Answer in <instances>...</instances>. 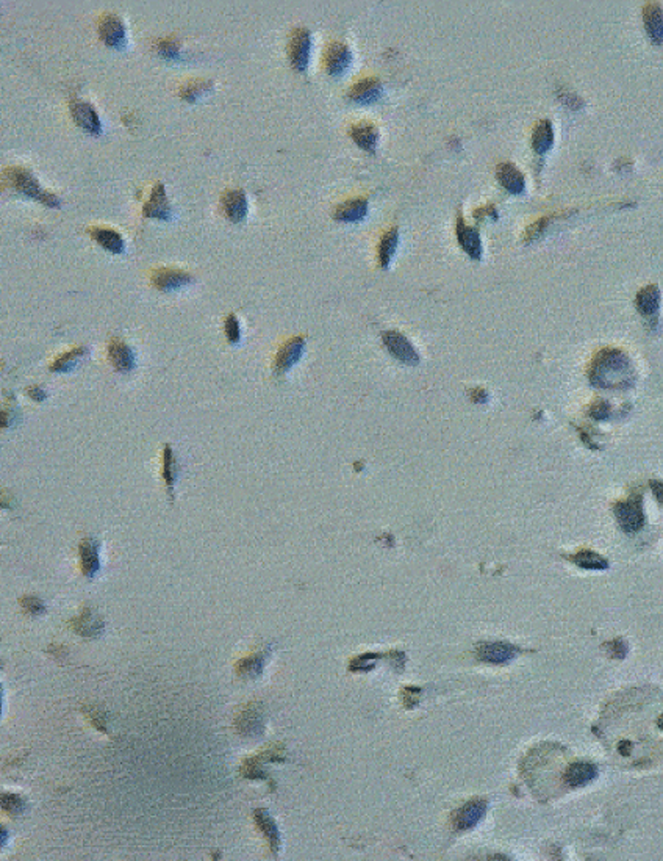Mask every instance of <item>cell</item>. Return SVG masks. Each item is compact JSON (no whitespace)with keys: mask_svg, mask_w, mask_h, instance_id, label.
Wrapping results in <instances>:
<instances>
[{"mask_svg":"<svg viewBox=\"0 0 663 861\" xmlns=\"http://www.w3.org/2000/svg\"><path fill=\"white\" fill-rule=\"evenodd\" d=\"M587 376L593 387L603 390H628L637 381L628 354L610 346L594 354Z\"/></svg>","mask_w":663,"mask_h":861,"instance_id":"obj_1","label":"cell"},{"mask_svg":"<svg viewBox=\"0 0 663 861\" xmlns=\"http://www.w3.org/2000/svg\"><path fill=\"white\" fill-rule=\"evenodd\" d=\"M3 187L16 194L36 201L51 209H58L61 201L57 194L46 190L33 176L32 171L24 167H8L3 171Z\"/></svg>","mask_w":663,"mask_h":861,"instance_id":"obj_2","label":"cell"},{"mask_svg":"<svg viewBox=\"0 0 663 861\" xmlns=\"http://www.w3.org/2000/svg\"><path fill=\"white\" fill-rule=\"evenodd\" d=\"M617 522L624 533L634 534L638 533L644 525V512H643V495L642 493H632L626 502H619L613 508Z\"/></svg>","mask_w":663,"mask_h":861,"instance_id":"obj_3","label":"cell"},{"mask_svg":"<svg viewBox=\"0 0 663 861\" xmlns=\"http://www.w3.org/2000/svg\"><path fill=\"white\" fill-rule=\"evenodd\" d=\"M313 38L309 28L299 27L294 28L288 41V58L294 71L305 72L310 65V53H311Z\"/></svg>","mask_w":663,"mask_h":861,"instance_id":"obj_4","label":"cell"},{"mask_svg":"<svg viewBox=\"0 0 663 861\" xmlns=\"http://www.w3.org/2000/svg\"><path fill=\"white\" fill-rule=\"evenodd\" d=\"M97 33L103 44L114 51H124L127 46V27L121 16L116 13L101 16L99 24H97Z\"/></svg>","mask_w":663,"mask_h":861,"instance_id":"obj_5","label":"cell"},{"mask_svg":"<svg viewBox=\"0 0 663 861\" xmlns=\"http://www.w3.org/2000/svg\"><path fill=\"white\" fill-rule=\"evenodd\" d=\"M384 345L393 357L407 366H416L420 364V354L411 345V341L404 334L397 331H386L382 335Z\"/></svg>","mask_w":663,"mask_h":861,"instance_id":"obj_6","label":"cell"},{"mask_svg":"<svg viewBox=\"0 0 663 861\" xmlns=\"http://www.w3.org/2000/svg\"><path fill=\"white\" fill-rule=\"evenodd\" d=\"M305 339L300 337H293L290 340H286L284 345L280 346V350L275 354V360H274V373L277 376H284L290 371L294 365H296L300 359L304 356L305 351Z\"/></svg>","mask_w":663,"mask_h":861,"instance_id":"obj_7","label":"cell"},{"mask_svg":"<svg viewBox=\"0 0 663 861\" xmlns=\"http://www.w3.org/2000/svg\"><path fill=\"white\" fill-rule=\"evenodd\" d=\"M191 282H193L191 274L185 270H180V268L164 266V268H157V270L152 273L153 287L163 293L179 291L183 289V287H187Z\"/></svg>","mask_w":663,"mask_h":861,"instance_id":"obj_8","label":"cell"},{"mask_svg":"<svg viewBox=\"0 0 663 861\" xmlns=\"http://www.w3.org/2000/svg\"><path fill=\"white\" fill-rule=\"evenodd\" d=\"M69 112L72 121L76 122V126H78L82 130L91 133V135H99V133H102L101 116L89 102L72 99L69 102Z\"/></svg>","mask_w":663,"mask_h":861,"instance_id":"obj_9","label":"cell"},{"mask_svg":"<svg viewBox=\"0 0 663 861\" xmlns=\"http://www.w3.org/2000/svg\"><path fill=\"white\" fill-rule=\"evenodd\" d=\"M143 216L157 221H169L173 218V207L166 194V187L162 182H157L150 190L149 199L143 205Z\"/></svg>","mask_w":663,"mask_h":861,"instance_id":"obj_10","label":"cell"},{"mask_svg":"<svg viewBox=\"0 0 663 861\" xmlns=\"http://www.w3.org/2000/svg\"><path fill=\"white\" fill-rule=\"evenodd\" d=\"M352 65V51L345 42H330L324 51V68L332 77H340Z\"/></svg>","mask_w":663,"mask_h":861,"instance_id":"obj_11","label":"cell"},{"mask_svg":"<svg viewBox=\"0 0 663 861\" xmlns=\"http://www.w3.org/2000/svg\"><path fill=\"white\" fill-rule=\"evenodd\" d=\"M487 810L488 803L487 801H482V799H476V801L465 803L462 808H458L456 813H454L452 827L456 828L457 832H468V830L474 828L477 824L483 819V816L487 815Z\"/></svg>","mask_w":663,"mask_h":861,"instance_id":"obj_12","label":"cell"},{"mask_svg":"<svg viewBox=\"0 0 663 861\" xmlns=\"http://www.w3.org/2000/svg\"><path fill=\"white\" fill-rule=\"evenodd\" d=\"M221 210L224 216L232 223H241L249 213L248 194L243 188H232L225 190L221 196Z\"/></svg>","mask_w":663,"mask_h":861,"instance_id":"obj_13","label":"cell"},{"mask_svg":"<svg viewBox=\"0 0 663 861\" xmlns=\"http://www.w3.org/2000/svg\"><path fill=\"white\" fill-rule=\"evenodd\" d=\"M384 96V85L379 78H361L347 91V99L357 105H372Z\"/></svg>","mask_w":663,"mask_h":861,"instance_id":"obj_14","label":"cell"},{"mask_svg":"<svg viewBox=\"0 0 663 861\" xmlns=\"http://www.w3.org/2000/svg\"><path fill=\"white\" fill-rule=\"evenodd\" d=\"M518 653V647L508 642H483L477 647L479 659L493 665H506L513 661Z\"/></svg>","mask_w":663,"mask_h":861,"instance_id":"obj_15","label":"cell"},{"mask_svg":"<svg viewBox=\"0 0 663 861\" xmlns=\"http://www.w3.org/2000/svg\"><path fill=\"white\" fill-rule=\"evenodd\" d=\"M660 302L662 293L655 284L643 287L642 290H638L635 296V307L638 314H640L644 320L654 321V326L657 325V321H659Z\"/></svg>","mask_w":663,"mask_h":861,"instance_id":"obj_16","label":"cell"},{"mask_svg":"<svg viewBox=\"0 0 663 861\" xmlns=\"http://www.w3.org/2000/svg\"><path fill=\"white\" fill-rule=\"evenodd\" d=\"M107 352L110 364H112V366L118 373H130L135 366H137V356H135L130 345H127L124 340H110Z\"/></svg>","mask_w":663,"mask_h":861,"instance_id":"obj_17","label":"cell"},{"mask_svg":"<svg viewBox=\"0 0 663 861\" xmlns=\"http://www.w3.org/2000/svg\"><path fill=\"white\" fill-rule=\"evenodd\" d=\"M69 625L74 631L83 638H97L105 630V622L93 608H83L77 617L71 619Z\"/></svg>","mask_w":663,"mask_h":861,"instance_id":"obj_18","label":"cell"},{"mask_svg":"<svg viewBox=\"0 0 663 861\" xmlns=\"http://www.w3.org/2000/svg\"><path fill=\"white\" fill-rule=\"evenodd\" d=\"M456 234H457V241L460 244V248H462L472 260H481L482 254H483L481 234H479L477 229L466 224L463 221L462 215H458L457 218Z\"/></svg>","mask_w":663,"mask_h":861,"instance_id":"obj_19","label":"cell"},{"mask_svg":"<svg viewBox=\"0 0 663 861\" xmlns=\"http://www.w3.org/2000/svg\"><path fill=\"white\" fill-rule=\"evenodd\" d=\"M99 549H101V542L94 539V537H85L78 545L82 573L88 579H93L97 575V572L101 570Z\"/></svg>","mask_w":663,"mask_h":861,"instance_id":"obj_20","label":"cell"},{"mask_svg":"<svg viewBox=\"0 0 663 861\" xmlns=\"http://www.w3.org/2000/svg\"><path fill=\"white\" fill-rule=\"evenodd\" d=\"M236 728L244 736L257 738L261 736L265 730V719H263V711L260 705L252 704L248 705L246 710L236 717Z\"/></svg>","mask_w":663,"mask_h":861,"instance_id":"obj_21","label":"cell"},{"mask_svg":"<svg viewBox=\"0 0 663 861\" xmlns=\"http://www.w3.org/2000/svg\"><path fill=\"white\" fill-rule=\"evenodd\" d=\"M643 24L648 38L654 44L663 42V8L659 2H648L643 7Z\"/></svg>","mask_w":663,"mask_h":861,"instance_id":"obj_22","label":"cell"},{"mask_svg":"<svg viewBox=\"0 0 663 861\" xmlns=\"http://www.w3.org/2000/svg\"><path fill=\"white\" fill-rule=\"evenodd\" d=\"M88 232L93 237V240L110 254L119 255L126 251L124 238L116 229L105 228V225H93V228L88 229Z\"/></svg>","mask_w":663,"mask_h":861,"instance_id":"obj_23","label":"cell"},{"mask_svg":"<svg viewBox=\"0 0 663 861\" xmlns=\"http://www.w3.org/2000/svg\"><path fill=\"white\" fill-rule=\"evenodd\" d=\"M349 137L352 138V142L357 144L360 149L374 154L379 143V129L372 122L360 121L349 129Z\"/></svg>","mask_w":663,"mask_h":861,"instance_id":"obj_24","label":"cell"},{"mask_svg":"<svg viewBox=\"0 0 663 861\" xmlns=\"http://www.w3.org/2000/svg\"><path fill=\"white\" fill-rule=\"evenodd\" d=\"M598 775L599 771L593 762L577 761L573 762L565 772V783L571 787H582L596 780Z\"/></svg>","mask_w":663,"mask_h":861,"instance_id":"obj_25","label":"cell"},{"mask_svg":"<svg viewBox=\"0 0 663 861\" xmlns=\"http://www.w3.org/2000/svg\"><path fill=\"white\" fill-rule=\"evenodd\" d=\"M497 182L512 194H523L526 190L524 174L513 163H501L496 169Z\"/></svg>","mask_w":663,"mask_h":861,"instance_id":"obj_26","label":"cell"},{"mask_svg":"<svg viewBox=\"0 0 663 861\" xmlns=\"http://www.w3.org/2000/svg\"><path fill=\"white\" fill-rule=\"evenodd\" d=\"M368 209L370 205L365 198H352L335 207L334 218L343 223H357L366 218Z\"/></svg>","mask_w":663,"mask_h":861,"instance_id":"obj_27","label":"cell"},{"mask_svg":"<svg viewBox=\"0 0 663 861\" xmlns=\"http://www.w3.org/2000/svg\"><path fill=\"white\" fill-rule=\"evenodd\" d=\"M163 466H162V476L163 481L166 484V488H168V495L171 503H174V491H175V482L179 479V472H180V463L179 459L175 457L174 450L171 448L169 443L164 445L163 450Z\"/></svg>","mask_w":663,"mask_h":861,"instance_id":"obj_28","label":"cell"},{"mask_svg":"<svg viewBox=\"0 0 663 861\" xmlns=\"http://www.w3.org/2000/svg\"><path fill=\"white\" fill-rule=\"evenodd\" d=\"M254 819H255L257 827H259L263 836L266 838L269 847H271V852L274 855H277L279 847H280V833L271 815H269L268 810L265 808H257L254 811Z\"/></svg>","mask_w":663,"mask_h":861,"instance_id":"obj_29","label":"cell"},{"mask_svg":"<svg viewBox=\"0 0 663 861\" xmlns=\"http://www.w3.org/2000/svg\"><path fill=\"white\" fill-rule=\"evenodd\" d=\"M554 146V127L549 119L538 121L532 132V148L538 155H544Z\"/></svg>","mask_w":663,"mask_h":861,"instance_id":"obj_30","label":"cell"},{"mask_svg":"<svg viewBox=\"0 0 663 861\" xmlns=\"http://www.w3.org/2000/svg\"><path fill=\"white\" fill-rule=\"evenodd\" d=\"M269 653H271V649L268 647L265 651L255 653V655L252 656L239 659L235 665L239 679H246V680L259 679L263 672V665H265L266 658L269 656Z\"/></svg>","mask_w":663,"mask_h":861,"instance_id":"obj_31","label":"cell"},{"mask_svg":"<svg viewBox=\"0 0 663 861\" xmlns=\"http://www.w3.org/2000/svg\"><path fill=\"white\" fill-rule=\"evenodd\" d=\"M88 354L89 350L87 346L72 348L71 351L60 354V356L53 360L51 365V371H53V373H69Z\"/></svg>","mask_w":663,"mask_h":861,"instance_id":"obj_32","label":"cell"},{"mask_svg":"<svg viewBox=\"0 0 663 861\" xmlns=\"http://www.w3.org/2000/svg\"><path fill=\"white\" fill-rule=\"evenodd\" d=\"M213 88H214V85L212 80H207V78H191V80H188L182 85L179 89V94L185 102L194 103V102H198L200 97L212 93Z\"/></svg>","mask_w":663,"mask_h":861,"instance_id":"obj_33","label":"cell"},{"mask_svg":"<svg viewBox=\"0 0 663 861\" xmlns=\"http://www.w3.org/2000/svg\"><path fill=\"white\" fill-rule=\"evenodd\" d=\"M571 563L584 570H607L609 569V561L601 554L592 552V549H580L576 554L568 556Z\"/></svg>","mask_w":663,"mask_h":861,"instance_id":"obj_34","label":"cell"},{"mask_svg":"<svg viewBox=\"0 0 663 861\" xmlns=\"http://www.w3.org/2000/svg\"><path fill=\"white\" fill-rule=\"evenodd\" d=\"M399 244V230L397 228H391L390 230H386L385 234L380 238L379 243V264L380 266L388 268L393 257H395L396 249Z\"/></svg>","mask_w":663,"mask_h":861,"instance_id":"obj_35","label":"cell"},{"mask_svg":"<svg viewBox=\"0 0 663 861\" xmlns=\"http://www.w3.org/2000/svg\"><path fill=\"white\" fill-rule=\"evenodd\" d=\"M155 51L164 60L177 61L182 58V42L175 36H169L155 42Z\"/></svg>","mask_w":663,"mask_h":861,"instance_id":"obj_36","label":"cell"},{"mask_svg":"<svg viewBox=\"0 0 663 861\" xmlns=\"http://www.w3.org/2000/svg\"><path fill=\"white\" fill-rule=\"evenodd\" d=\"M263 761L259 755L257 756H250V758L244 760V762L241 765V775L244 778L249 780H266L268 783L273 785V780L269 775L263 771Z\"/></svg>","mask_w":663,"mask_h":861,"instance_id":"obj_37","label":"cell"},{"mask_svg":"<svg viewBox=\"0 0 663 861\" xmlns=\"http://www.w3.org/2000/svg\"><path fill=\"white\" fill-rule=\"evenodd\" d=\"M2 807L11 816H17V815H22L24 811H26L27 803H26V801H24L21 796H17V794L5 792L3 796H2Z\"/></svg>","mask_w":663,"mask_h":861,"instance_id":"obj_38","label":"cell"},{"mask_svg":"<svg viewBox=\"0 0 663 861\" xmlns=\"http://www.w3.org/2000/svg\"><path fill=\"white\" fill-rule=\"evenodd\" d=\"M224 332L230 345H236L241 340V326L235 314H229L224 320Z\"/></svg>","mask_w":663,"mask_h":861,"instance_id":"obj_39","label":"cell"},{"mask_svg":"<svg viewBox=\"0 0 663 861\" xmlns=\"http://www.w3.org/2000/svg\"><path fill=\"white\" fill-rule=\"evenodd\" d=\"M21 606L22 611L32 617H38V615H42L46 613V604L41 598L35 597V595H26L21 598Z\"/></svg>","mask_w":663,"mask_h":861,"instance_id":"obj_40","label":"cell"},{"mask_svg":"<svg viewBox=\"0 0 663 861\" xmlns=\"http://www.w3.org/2000/svg\"><path fill=\"white\" fill-rule=\"evenodd\" d=\"M552 218H554V215H552V216H543V218H540L538 221H535L533 224H531L529 228L526 229V234H524V241H526V243H531V241L537 240V238L542 237V235L544 234V232H546V229H548V225H549V223H551V219H552Z\"/></svg>","mask_w":663,"mask_h":861,"instance_id":"obj_41","label":"cell"},{"mask_svg":"<svg viewBox=\"0 0 663 861\" xmlns=\"http://www.w3.org/2000/svg\"><path fill=\"white\" fill-rule=\"evenodd\" d=\"M379 658H380V655H376V653H366V655L355 656L352 661H351V664H349V669L354 670V672L371 670Z\"/></svg>","mask_w":663,"mask_h":861,"instance_id":"obj_42","label":"cell"},{"mask_svg":"<svg viewBox=\"0 0 663 861\" xmlns=\"http://www.w3.org/2000/svg\"><path fill=\"white\" fill-rule=\"evenodd\" d=\"M83 711L89 717V720H91V722H93V725L96 726L97 730L102 731V733H108V728H107V720L108 719H107V714L105 713H103L102 710H99V708H96V706L83 708Z\"/></svg>","mask_w":663,"mask_h":861,"instance_id":"obj_43","label":"cell"},{"mask_svg":"<svg viewBox=\"0 0 663 861\" xmlns=\"http://www.w3.org/2000/svg\"><path fill=\"white\" fill-rule=\"evenodd\" d=\"M588 414H590V417H592L593 420H607V418L610 417L612 409H610V404H609V402H605V401H596V402H594V404H592V407H590V411H588Z\"/></svg>","mask_w":663,"mask_h":861,"instance_id":"obj_44","label":"cell"},{"mask_svg":"<svg viewBox=\"0 0 663 861\" xmlns=\"http://www.w3.org/2000/svg\"><path fill=\"white\" fill-rule=\"evenodd\" d=\"M605 650L612 658L623 659L626 658V655H628V642H624L623 639H617V640H613V642H607Z\"/></svg>","mask_w":663,"mask_h":861,"instance_id":"obj_45","label":"cell"},{"mask_svg":"<svg viewBox=\"0 0 663 861\" xmlns=\"http://www.w3.org/2000/svg\"><path fill=\"white\" fill-rule=\"evenodd\" d=\"M558 99H560L563 105L569 107L571 110H579L584 107V101H582L576 93H569V91H562V93H558Z\"/></svg>","mask_w":663,"mask_h":861,"instance_id":"obj_46","label":"cell"},{"mask_svg":"<svg viewBox=\"0 0 663 861\" xmlns=\"http://www.w3.org/2000/svg\"><path fill=\"white\" fill-rule=\"evenodd\" d=\"M401 695H402V701H404L405 708H415L416 705H418V701H420L421 689L420 688L408 686V688L404 689Z\"/></svg>","mask_w":663,"mask_h":861,"instance_id":"obj_47","label":"cell"},{"mask_svg":"<svg viewBox=\"0 0 663 861\" xmlns=\"http://www.w3.org/2000/svg\"><path fill=\"white\" fill-rule=\"evenodd\" d=\"M27 393L35 402H44L47 400V392L41 386H32L27 389Z\"/></svg>","mask_w":663,"mask_h":861,"instance_id":"obj_48","label":"cell"},{"mask_svg":"<svg viewBox=\"0 0 663 861\" xmlns=\"http://www.w3.org/2000/svg\"><path fill=\"white\" fill-rule=\"evenodd\" d=\"M487 216L488 218H493V219H497V210L494 209V205H491V204L490 205H483V207H481V209L474 210V218H477L479 221H481V219H483V218H487Z\"/></svg>","mask_w":663,"mask_h":861,"instance_id":"obj_49","label":"cell"},{"mask_svg":"<svg viewBox=\"0 0 663 861\" xmlns=\"http://www.w3.org/2000/svg\"><path fill=\"white\" fill-rule=\"evenodd\" d=\"M649 486H651V491H653L654 493V497L657 498V502L663 504V481L653 479L649 482Z\"/></svg>","mask_w":663,"mask_h":861,"instance_id":"obj_50","label":"cell"},{"mask_svg":"<svg viewBox=\"0 0 663 861\" xmlns=\"http://www.w3.org/2000/svg\"><path fill=\"white\" fill-rule=\"evenodd\" d=\"M487 400H488V393L485 392V390L476 389L474 392H472V401L477 402V404H483V402H487Z\"/></svg>","mask_w":663,"mask_h":861,"instance_id":"obj_51","label":"cell"},{"mask_svg":"<svg viewBox=\"0 0 663 861\" xmlns=\"http://www.w3.org/2000/svg\"><path fill=\"white\" fill-rule=\"evenodd\" d=\"M390 659H393V665H395L396 669H401V670L404 669V664H401V659H405L404 653H401V651H391L390 653Z\"/></svg>","mask_w":663,"mask_h":861,"instance_id":"obj_52","label":"cell"},{"mask_svg":"<svg viewBox=\"0 0 663 861\" xmlns=\"http://www.w3.org/2000/svg\"><path fill=\"white\" fill-rule=\"evenodd\" d=\"M49 653H51V655H53V656H57V658H61V656L64 658L67 655V650L64 649L63 645H55L53 644V645L49 647Z\"/></svg>","mask_w":663,"mask_h":861,"instance_id":"obj_53","label":"cell"},{"mask_svg":"<svg viewBox=\"0 0 663 861\" xmlns=\"http://www.w3.org/2000/svg\"><path fill=\"white\" fill-rule=\"evenodd\" d=\"M657 724H659V726H660V728L663 730V714H662V716H660V719H659V722H657Z\"/></svg>","mask_w":663,"mask_h":861,"instance_id":"obj_54","label":"cell"}]
</instances>
